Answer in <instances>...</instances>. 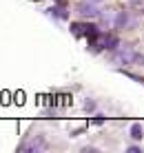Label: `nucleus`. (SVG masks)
<instances>
[{"label":"nucleus","instance_id":"nucleus-1","mask_svg":"<svg viewBox=\"0 0 144 153\" xmlns=\"http://www.w3.org/2000/svg\"><path fill=\"white\" fill-rule=\"evenodd\" d=\"M118 58L122 62H131L133 58H135V51L131 49V47H124V49H120V53H118Z\"/></svg>","mask_w":144,"mask_h":153},{"label":"nucleus","instance_id":"nucleus-2","mask_svg":"<svg viewBox=\"0 0 144 153\" xmlns=\"http://www.w3.org/2000/svg\"><path fill=\"white\" fill-rule=\"evenodd\" d=\"M131 138L133 140H142V126L140 124H133L131 126Z\"/></svg>","mask_w":144,"mask_h":153},{"label":"nucleus","instance_id":"nucleus-3","mask_svg":"<svg viewBox=\"0 0 144 153\" xmlns=\"http://www.w3.org/2000/svg\"><path fill=\"white\" fill-rule=\"evenodd\" d=\"M89 2H102V0H89Z\"/></svg>","mask_w":144,"mask_h":153},{"label":"nucleus","instance_id":"nucleus-4","mask_svg":"<svg viewBox=\"0 0 144 153\" xmlns=\"http://www.w3.org/2000/svg\"><path fill=\"white\" fill-rule=\"evenodd\" d=\"M60 2H62V0H60Z\"/></svg>","mask_w":144,"mask_h":153}]
</instances>
